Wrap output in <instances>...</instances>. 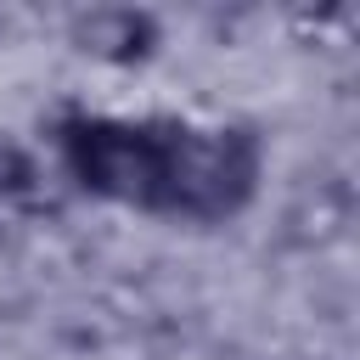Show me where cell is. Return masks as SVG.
Here are the masks:
<instances>
[{
	"label": "cell",
	"instance_id": "1",
	"mask_svg": "<svg viewBox=\"0 0 360 360\" xmlns=\"http://www.w3.org/2000/svg\"><path fill=\"white\" fill-rule=\"evenodd\" d=\"M169 141L174 118H107V112H73L56 124V146L68 174L107 202L163 214L169 186Z\"/></svg>",
	"mask_w": 360,
	"mask_h": 360
},
{
	"label": "cell",
	"instance_id": "2",
	"mask_svg": "<svg viewBox=\"0 0 360 360\" xmlns=\"http://www.w3.org/2000/svg\"><path fill=\"white\" fill-rule=\"evenodd\" d=\"M259 191V141L248 129L225 124H180L169 141V186H163V214L174 219H231L253 202Z\"/></svg>",
	"mask_w": 360,
	"mask_h": 360
},
{
	"label": "cell",
	"instance_id": "3",
	"mask_svg": "<svg viewBox=\"0 0 360 360\" xmlns=\"http://www.w3.org/2000/svg\"><path fill=\"white\" fill-rule=\"evenodd\" d=\"M68 39H73V51H84L96 62L135 68L158 51V17L141 6H90L68 22Z\"/></svg>",
	"mask_w": 360,
	"mask_h": 360
},
{
	"label": "cell",
	"instance_id": "4",
	"mask_svg": "<svg viewBox=\"0 0 360 360\" xmlns=\"http://www.w3.org/2000/svg\"><path fill=\"white\" fill-rule=\"evenodd\" d=\"M34 180H39L34 152L0 129V197H28V191H34Z\"/></svg>",
	"mask_w": 360,
	"mask_h": 360
}]
</instances>
